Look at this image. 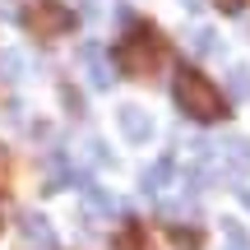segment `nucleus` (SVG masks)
<instances>
[{"label": "nucleus", "instance_id": "f257e3e1", "mask_svg": "<svg viewBox=\"0 0 250 250\" xmlns=\"http://www.w3.org/2000/svg\"><path fill=\"white\" fill-rule=\"evenodd\" d=\"M171 93H176V107L186 111L190 121H218L223 116V93H218V83L208 79V74H199L195 65H181L176 70Z\"/></svg>", "mask_w": 250, "mask_h": 250}, {"label": "nucleus", "instance_id": "f03ea898", "mask_svg": "<svg viewBox=\"0 0 250 250\" xmlns=\"http://www.w3.org/2000/svg\"><path fill=\"white\" fill-rule=\"evenodd\" d=\"M162 33L158 28H134L130 37L116 46V65H121V74H130V79H148L153 70H158V61H162Z\"/></svg>", "mask_w": 250, "mask_h": 250}, {"label": "nucleus", "instance_id": "7ed1b4c3", "mask_svg": "<svg viewBox=\"0 0 250 250\" xmlns=\"http://www.w3.org/2000/svg\"><path fill=\"white\" fill-rule=\"evenodd\" d=\"M23 23H28V33H33V37L56 42V37H65L74 28V14H70V5H61V0H28Z\"/></svg>", "mask_w": 250, "mask_h": 250}, {"label": "nucleus", "instance_id": "20e7f679", "mask_svg": "<svg viewBox=\"0 0 250 250\" xmlns=\"http://www.w3.org/2000/svg\"><path fill=\"white\" fill-rule=\"evenodd\" d=\"M116 121H121V134H125L130 144H148V139H153V116H148L144 107H134V102L116 111Z\"/></svg>", "mask_w": 250, "mask_h": 250}, {"label": "nucleus", "instance_id": "39448f33", "mask_svg": "<svg viewBox=\"0 0 250 250\" xmlns=\"http://www.w3.org/2000/svg\"><path fill=\"white\" fill-rule=\"evenodd\" d=\"M83 65H88V83H93V88H111V83H116V74H111V65L102 61V46L98 42L83 46Z\"/></svg>", "mask_w": 250, "mask_h": 250}, {"label": "nucleus", "instance_id": "423d86ee", "mask_svg": "<svg viewBox=\"0 0 250 250\" xmlns=\"http://www.w3.org/2000/svg\"><path fill=\"white\" fill-rule=\"evenodd\" d=\"M213 153H218L232 171H250V139H236V134H232V139L213 144Z\"/></svg>", "mask_w": 250, "mask_h": 250}, {"label": "nucleus", "instance_id": "0eeeda50", "mask_svg": "<svg viewBox=\"0 0 250 250\" xmlns=\"http://www.w3.org/2000/svg\"><path fill=\"white\" fill-rule=\"evenodd\" d=\"M83 204H88V213L93 218H102V213H116V195L111 190H102V186H93V181H83Z\"/></svg>", "mask_w": 250, "mask_h": 250}, {"label": "nucleus", "instance_id": "6e6552de", "mask_svg": "<svg viewBox=\"0 0 250 250\" xmlns=\"http://www.w3.org/2000/svg\"><path fill=\"white\" fill-rule=\"evenodd\" d=\"M23 241H28V246H51V241H56L42 213H23Z\"/></svg>", "mask_w": 250, "mask_h": 250}, {"label": "nucleus", "instance_id": "1a4fd4ad", "mask_svg": "<svg viewBox=\"0 0 250 250\" xmlns=\"http://www.w3.org/2000/svg\"><path fill=\"white\" fill-rule=\"evenodd\" d=\"M171 167H176L171 158H158L148 171H144V190H148V195H162V190H167V176H171Z\"/></svg>", "mask_w": 250, "mask_h": 250}, {"label": "nucleus", "instance_id": "9d476101", "mask_svg": "<svg viewBox=\"0 0 250 250\" xmlns=\"http://www.w3.org/2000/svg\"><path fill=\"white\" fill-rule=\"evenodd\" d=\"M190 46L204 51V56H223V37H218L213 28H195V33H190Z\"/></svg>", "mask_w": 250, "mask_h": 250}, {"label": "nucleus", "instance_id": "9b49d317", "mask_svg": "<svg viewBox=\"0 0 250 250\" xmlns=\"http://www.w3.org/2000/svg\"><path fill=\"white\" fill-rule=\"evenodd\" d=\"M167 241L176 246V250H199V246H204V236H199L195 227H171V232H167Z\"/></svg>", "mask_w": 250, "mask_h": 250}, {"label": "nucleus", "instance_id": "f8f14e48", "mask_svg": "<svg viewBox=\"0 0 250 250\" xmlns=\"http://www.w3.org/2000/svg\"><path fill=\"white\" fill-rule=\"evenodd\" d=\"M23 70L28 65H23L19 51H0V74H5V79H23Z\"/></svg>", "mask_w": 250, "mask_h": 250}, {"label": "nucleus", "instance_id": "ddd939ff", "mask_svg": "<svg viewBox=\"0 0 250 250\" xmlns=\"http://www.w3.org/2000/svg\"><path fill=\"white\" fill-rule=\"evenodd\" d=\"M111 246H116V250H144V227H134V223H130Z\"/></svg>", "mask_w": 250, "mask_h": 250}, {"label": "nucleus", "instance_id": "4468645a", "mask_svg": "<svg viewBox=\"0 0 250 250\" xmlns=\"http://www.w3.org/2000/svg\"><path fill=\"white\" fill-rule=\"evenodd\" d=\"M232 93L236 98H250V70L246 65H232Z\"/></svg>", "mask_w": 250, "mask_h": 250}, {"label": "nucleus", "instance_id": "2eb2a0df", "mask_svg": "<svg viewBox=\"0 0 250 250\" xmlns=\"http://www.w3.org/2000/svg\"><path fill=\"white\" fill-rule=\"evenodd\" d=\"M223 232H227V250H250V241H246V232L236 223H223Z\"/></svg>", "mask_w": 250, "mask_h": 250}, {"label": "nucleus", "instance_id": "dca6fc26", "mask_svg": "<svg viewBox=\"0 0 250 250\" xmlns=\"http://www.w3.org/2000/svg\"><path fill=\"white\" fill-rule=\"evenodd\" d=\"M5 181H9V162H5V148H0V190H5Z\"/></svg>", "mask_w": 250, "mask_h": 250}, {"label": "nucleus", "instance_id": "f3484780", "mask_svg": "<svg viewBox=\"0 0 250 250\" xmlns=\"http://www.w3.org/2000/svg\"><path fill=\"white\" fill-rule=\"evenodd\" d=\"M213 5H223L227 14H236V9H241V0H213Z\"/></svg>", "mask_w": 250, "mask_h": 250}, {"label": "nucleus", "instance_id": "a211bd4d", "mask_svg": "<svg viewBox=\"0 0 250 250\" xmlns=\"http://www.w3.org/2000/svg\"><path fill=\"white\" fill-rule=\"evenodd\" d=\"M181 9H190V14H195V9H199V0H181Z\"/></svg>", "mask_w": 250, "mask_h": 250}]
</instances>
